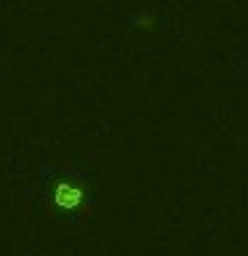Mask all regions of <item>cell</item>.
<instances>
[{
    "instance_id": "1",
    "label": "cell",
    "mask_w": 248,
    "mask_h": 256,
    "mask_svg": "<svg viewBox=\"0 0 248 256\" xmlns=\"http://www.w3.org/2000/svg\"><path fill=\"white\" fill-rule=\"evenodd\" d=\"M86 200V190L78 187L72 182H59L54 187V203L56 208H64V211H80Z\"/></svg>"
}]
</instances>
